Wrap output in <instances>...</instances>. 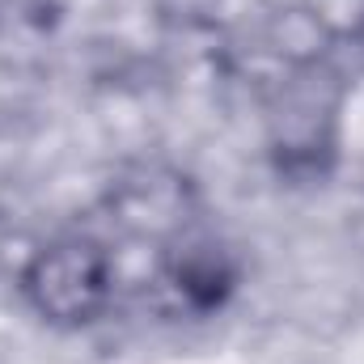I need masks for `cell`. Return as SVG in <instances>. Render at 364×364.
I'll return each mask as SVG.
<instances>
[{
    "label": "cell",
    "instance_id": "1",
    "mask_svg": "<svg viewBox=\"0 0 364 364\" xmlns=\"http://www.w3.org/2000/svg\"><path fill=\"white\" fill-rule=\"evenodd\" d=\"M343 85L322 60L296 64L267 102V132L275 157L288 170H318L335 153Z\"/></svg>",
    "mask_w": 364,
    "mask_h": 364
},
{
    "label": "cell",
    "instance_id": "2",
    "mask_svg": "<svg viewBox=\"0 0 364 364\" xmlns=\"http://www.w3.org/2000/svg\"><path fill=\"white\" fill-rule=\"evenodd\" d=\"M21 288H26V301L47 322L85 326L106 309V301L114 292L110 255L93 237H60L30 259Z\"/></svg>",
    "mask_w": 364,
    "mask_h": 364
}]
</instances>
